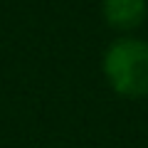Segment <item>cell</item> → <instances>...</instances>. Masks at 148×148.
Listing matches in <instances>:
<instances>
[{"mask_svg":"<svg viewBox=\"0 0 148 148\" xmlns=\"http://www.w3.org/2000/svg\"><path fill=\"white\" fill-rule=\"evenodd\" d=\"M104 74L121 96L148 94V45L141 40H116L104 54Z\"/></svg>","mask_w":148,"mask_h":148,"instance_id":"obj_1","label":"cell"},{"mask_svg":"<svg viewBox=\"0 0 148 148\" xmlns=\"http://www.w3.org/2000/svg\"><path fill=\"white\" fill-rule=\"evenodd\" d=\"M146 15V0H104V17L119 30H131Z\"/></svg>","mask_w":148,"mask_h":148,"instance_id":"obj_2","label":"cell"}]
</instances>
